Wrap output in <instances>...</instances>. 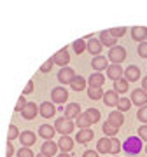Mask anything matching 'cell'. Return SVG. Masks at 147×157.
I'll return each mask as SVG.
<instances>
[{"instance_id":"22","label":"cell","mask_w":147,"mask_h":157,"mask_svg":"<svg viewBox=\"0 0 147 157\" xmlns=\"http://www.w3.org/2000/svg\"><path fill=\"white\" fill-rule=\"evenodd\" d=\"M131 39L137 42H147V28L145 26H133L131 28Z\"/></svg>"},{"instance_id":"4","label":"cell","mask_w":147,"mask_h":157,"mask_svg":"<svg viewBox=\"0 0 147 157\" xmlns=\"http://www.w3.org/2000/svg\"><path fill=\"white\" fill-rule=\"evenodd\" d=\"M68 100V91L63 87V86H58L51 91V103H65Z\"/></svg>"},{"instance_id":"27","label":"cell","mask_w":147,"mask_h":157,"mask_svg":"<svg viewBox=\"0 0 147 157\" xmlns=\"http://www.w3.org/2000/svg\"><path fill=\"white\" fill-rule=\"evenodd\" d=\"M84 113L88 115V119H89L91 124L100 122V119H102V113H100V110H98V108H88Z\"/></svg>"},{"instance_id":"30","label":"cell","mask_w":147,"mask_h":157,"mask_svg":"<svg viewBox=\"0 0 147 157\" xmlns=\"http://www.w3.org/2000/svg\"><path fill=\"white\" fill-rule=\"evenodd\" d=\"M102 131L105 133V136H107V138H114V136L117 135V131H119V129H117V128H114L112 124L105 122V124L102 126Z\"/></svg>"},{"instance_id":"6","label":"cell","mask_w":147,"mask_h":157,"mask_svg":"<svg viewBox=\"0 0 147 157\" xmlns=\"http://www.w3.org/2000/svg\"><path fill=\"white\" fill-rule=\"evenodd\" d=\"M58 80H60V84L65 86V84H70L74 80V77H75V72H74V68L70 67H63L60 72H58Z\"/></svg>"},{"instance_id":"38","label":"cell","mask_w":147,"mask_h":157,"mask_svg":"<svg viewBox=\"0 0 147 157\" xmlns=\"http://www.w3.org/2000/svg\"><path fill=\"white\" fill-rule=\"evenodd\" d=\"M109 32H110V35H112V37H116V39H117V37H123V35L126 33V28H125V26H119V28H110Z\"/></svg>"},{"instance_id":"16","label":"cell","mask_w":147,"mask_h":157,"mask_svg":"<svg viewBox=\"0 0 147 157\" xmlns=\"http://www.w3.org/2000/svg\"><path fill=\"white\" fill-rule=\"evenodd\" d=\"M74 143H75V141H74L72 136H62L56 145H58V150H62L63 154H68V152L74 148Z\"/></svg>"},{"instance_id":"29","label":"cell","mask_w":147,"mask_h":157,"mask_svg":"<svg viewBox=\"0 0 147 157\" xmlns=\"http://www.w3.org/2000/svg\"><path fill=\"white\" fill-rule=\"evenodd\" d=\"M75 122H77V128H79V129H88V128L91 126L89 119H88V115H86L84 112L77 115V119H75Z\"/></svg>"},{"instance_id":"12","label":"cell","mask_w":147,"mask_h":157,"mask_svg":"<svg viewBox=\"0 0 147 157\" xmlns=\"http://www.w3.org/2000/svg\"><path fill=\"white\" fill-rule=\"evenodd\" d=\"M93 138H95V131L91 128H88V129H81L79 133L75 135V140L74 141H77V143H89Z\"/></svg>"},{"instance_id":"18","label":"cell","mask_w":147,"mask_h":157,"mask_svg":"<svg viewBox=\"0 0 147 157\" xmlns=\"http://www.w3.org/2000/svg\"><path fill=\"white\" fill-rule=\"evenodd\" d=\"M107 77L110 78V80H119V78H123V67L121 65H109L107 67Z\"/></svg>"},{"instance_id":"17","label":"cell","mask_w":147,"mask_h":157,"mask_svg":"<svg viewBox=\"0 0 147 157\" xmlns=\"http://www.w3.org/2000/svg\"><path fill=\"white\" fill-rule=\"evenodd\" d=\"M103 103L105 107H117L119 103V94L116 91H103Z\"/></svg>"},{"instance_id":"31","label":"cell","mask_w":147,"mask_h":157,"mask_svg":"<svg viewBox=\"0 0 147 157\" xmlns=\"http://www.w3.org/2000/svg\"><path fill=\"white\" fill-rule=\"evenodd\" d=\"M119 152H121V141L114 136V138H110V150H109V154H112V155H119Z\"/></svg>"},{"instance_id":"33","label":"cell","mask_w":147,"mask_h":157,"mask_svg":"<svg viewBox=\"0 0 147 157\" xmlns=\"http://www.w3.org/2000/svg\"><path fill=\"white\" fill-rule=\"evenodd\" d=\"M72 47H74V51H75L77 54L84 52V51H86V40H84V39H77V40L72 44Z\"/></svg>"},{"instance_id":"23","label":"cell","mask_w":147,"mask_h":157,"mask_svg":"<svg viewBox=\"0 0 147 157\" xmlns=\"http://www.w3.org/2000/svg\"><path fill=\"white\" fill-rule=\"evenodd\" d=\"M91 67H93L96 72L100 73L102 70H107L109 59H107L105 56H102V54H100V56H95V58H93V61H91Z\"/></svg>"},{"instance_id":"42","label":"cell","mask_w":147,"mask_h":157,"mask_svg":"<svg viewBox=\"0 0 147 157\" xmlns=\"http://www.w3.org/2000/svg\"><path fill=\"white\" fill-rule=\"evenodd\" d=\"M25 105H26V98H25V96H19V100H18V105H16V108H14V110H16V112H21Z\"/></svg>"},{"instance_id":"15","label":"cell","mask_w":147,"mask_h":157,"mask_svg":"<svg viewBox=\"0 0 147 157\" xmlns=\"http://www.w3.org/2000/svg\"><path fill=\"white\" fill-rule=\"evenodd\" d=\"M19 141H21V145L23 147H32V145H35V140H37V136H35V133L34 131H23V133H19Z\"/></svg>"},{"instance_id":"19","label":"cell","mask_w":147,"mask_h":157,"mask_svg":"<svg viewBox=\"0 0 147 157\" xmlns=\"http://www.w3.org/2000/svg\"><path fill=\"white\" fill-rule=\"evenodd\" d=\"M79 113H82L79 103H68L67 107H65V117L70 119V121L77 119V115H79Z\"/></svg>"},{"instance_id":"25","label":"cell","mask_w":147,"mask_h":157,"mask_svg":"<svg viewBox=\"0 0 147 157\" xmlns=\"http://www.w3.org/2000/svg\"><path fill=\"white\" fill-rule=\"evenodd\" d=\"M109 150H110V138L103 136L96 141V152L98 154H109Z\"/></svg>"},{"instance_id":"40","label":"cell","mask_w":147,"mask_h":157,"mask_svg":"<svg viewBox=\"0 0 147 157\" xmlns=\"http://www.w3.org/2000/svg\"><path fill=\"white\" fill-rule=\"evenodd\" d=\"M53 65H54V63H53V58H49V59H47V61H46L44 65H42V67H40V72H42V73H47V72H51Z\"/></svg>"},{"instance_id":"41","label":"cell","mask_w":147,"mask_h":157,"mask_svg":"<svg viewBox=\"0 0 147 157\" xmlns=\"http://www.w3.org/2000/svg\"><path fill=\"white\" fill-rule=\"evenodd\" d=\"M138 56L147 58V42H140L138 44Z\"/></svg>"},{"instance_id":"46","label":"cell","mask_w":147,"mask_h":157,"mask_svg":"<svg viewBox=\"0 0 147 157\" xmlns=\"http://www.w3.org/2000/svg\"><path fill=\"white\" fill-rule=\"evenodd\" d=\"M140 89L147 91V77H144V78H142V87H140Z\"/></svg>"},{"instance_id":"49","label":"cell","mask_w":147,"mask_h":157,"mask_svg":"<svg viewBox=\"0 0 147 157\" xmlns=\"http://www.w3.org/2000/svg\"><path fill=\"white\" fill-rule=\"evenodd\" d=\"M145 154H147V147H145Z\"/></svg>"},{"instance_id":"2","label":"cell","mask_w":147,"mask_h":157,"mask_svg":"<svg viewBox=\"0 0 147 157\" xmlns=\"http://www.w3.org/2000/svg\"><path fill=\"white\" fill-rule=\"evenodd\" d=\"M54 131L56 133H62V136H70V133H74V128H75V122L70 121L67 117H62V119H56L54 121Z\"/></svg>"},{"instance_id":"36","label":"cell","mask_w":147,"mask_h":157,"mask_svg":"<svg viewBox=\"0 0 147 157\" xmlns=\"http://www.w3.org/2000/svg\"><path fill=\"white\" fill-rule=\"evenodd\" d=\"M137 119H138L140 122L147 124V105H145V107L138 108V112H137Z\"/></svg>"},{"instance_id":"13","label":"cell","mask_w":147,"mask_h":157,"mask_svg":"<svg viewBox=\"0 0 147 157\" xmlns=\"http://www.w3.org/2000/svg\"><path fill=\"white\" fill-rule=\"evenodd\" d=\"M103 82H105V77H103L102 73L95 72V73H91V77L88 78V82H86V84H89L91 89H102Z\"/></svg>"},{"instance_id":"24","label":"cell","mask_w":147,"mask_h":157,"mask_svg":"<svg viewBox=\"0 0 147 157\" xmlns=\"http://www.w3.org/2000/svg\"><path fill=\"white\" fill-rule=\"evenodd\" d=\"M39 135L44 138V140H51L53 136L56 135V131L51 124H40L39 126Z\"/></svg>"},{"instance_id":"10","label":"cell","mask_w":147,"mask_h":157,"mask_svg":"<svg viewBox=\"0 0 147 157\" xmlns=\"http://www.w3.org/2000/svg\"><path fill=\"white\" fill-rule=\"evenodd\" d=\"M39 113H40L44 119L54 117V113H56V107H54V103H51V101H44V103H40Z\"/></svg>"},{"instance_id":"32","label":"cell","mask_w":147,"mask_h":157,"mask_svg":"<svg viewBox=\"0 0 147 157\" xmlns=\"http://www.w3.org/2000/svg\"><path fill=\"white\" fill-rule=\"evenodd\" d=\"M131 108V101H130V98H119V103H117V110L121 113L123 112H128Z\"/></svg>"},{"instance_id":"8","label":"cell","mask_w":147,"mask_h":157,"mask_svg":"<svg viewBox=\"0 0 147 157\" xmlns=\"http://www.w3.org/2000/svg\"><path fill=\"white\" fill-rule=\"evenodd\" d=\"M123 78L128 80V82H137L140 78V68L135 67V65H130L128 68L123 70Z\"/></svg>"},{"instance_id":"7","label":"cell","mask_w":147,"mask_h":157,"mask_svg":"<svg viewBox=\"0 0 147 157\" xmlns=\"http://www.w3.org/2000/svg\"><path fill=\"white\" fill-rule=\"evenodd\" d=\"M53 63L58 65V67H62V68L63 67H68V63H70V54H68V51L65 49V47L60 49L56 54L53 56Z\"/></svg>"},{"instance_id":"47","label":"cell","mask_w":147,"mask_h":157,"mask_svg":"<svg viewBox=\"0 0 147 157\" xmlns=\"http://www.w3.org/2000/svg\"><path fill=\"white\" fill-rule=\"evenodd\" d=\"M56 157H70V154H63V152H62V154H58Z\"/></svg>"},{"instance_id":"26","label":"cell","mask_w":147,"mask_h":157,"mask_svg":"<svg viewBox=\"0 0 147 157\" xmlns=\"http://www.w3.org/2000/svg\"><path fill=\"white\" fill-rule=\"evenodd\" d=\"M70 87H72V91H84L86 87V78L84 77H81V75H75L74 77V80L70 82Z\"/></svg>"},{"instance_id":"39","label":"cell","mask_w":147,"mask_h":157,"mask_svg":"<svg viewBox=\"0 0 147 157\" xmlns=\"http://www.w3.org/2000/svg\"><path fill=\"white\" fill-rule=\"evenodd\" d=\"M137 133H138V138H140V140L147 141V124H142Z\"/></svg>"},{"instance_id":"37","label":"cell","mask_w":147,"mask_h":157,"mask_svg":"<svg viewBox=\"0 0 147 157\" xmlns=\"http://www.w3.org/2000/svg\"><path fill=\"white\" fill-rule=\"evenodd\" d=\"M16 157H34V152H32V148H28V147H21V148L16 152Z\"/></svg>"},{"instance_id":"35","label":"cell","mask_w":147,"mask_h":157,"mask_svg":"<svg viewBox=\"0 0 147 157\" xmlns=\"http://www.w3.org/2000/svg\"><path fill=\"white\" fill-rule=\"evenodd\" d=\"M19 136V129L14 126V124H11L9 126V133H7V141H12L14 138H18Z\"/></svg>"},{"instance_id":"44","label":"cell","mask_w":147,"mask_h":157,"mask_svg":"<svg viewBox=\"0 0 147 157\" xmlns=\"http://www.w3.org/2000/svg\"><path fill=\"white\" fill-rule=\"evenodd\" d=\"M30 93H34V80H30L25 87V91H23V94H30Z\"/></svg>"},{"instance_id":"28","label":"cell","mask_w":147,"mask_h":157,"mask_svg":"<svg viewBox=\"0 0 147 157\" xmlns=\"http://www.w3.org/2000/svg\"><path fill=\"white\" fill-rule=\"evenodd\" d=\"M112 91H116V93H126V91H130V82L125 80V78H119V80L114 82V89Z\"/></svg>"},{"instance_id":"20","label":"cell","mask_w":147,"mask_h":157,"mask_svg":"<svg viewBox=\"0 0 147 157\" xmlns=\"http://www.w3.org/2000/svg\"><path fill=\"white\" fill-rule=\"evenodd\" d=\"M56 152H58V145L53 140H46L42 143V147H40V154H44L47 157H53Z\"/></svg>"},{"instance_id":"3","label":"cell","mask_w":147,"mask_h":157,"mask_svg":"<svg viewBox=\"0 0 147 157\" xmlns=\"http://www.w3.org/2000/svg\"><path fill=\"white\" fill-rule=\"evenodd\" d=\"M107 59L112 65H121V63L126 59V49L123 45H114L109 49V54H107Z\"/></svg>"},{"instance_id":"14","label":"cell","mask_w":147,"mask_h":157,"mask_svg":"<svg viewBox=\"0 0 147 157\" xmlns=\"http://www.w3.org/2000/svg\"><path fill=\"white\" fill-rule=\"evenodd\" d=\"M109 124H112L114 128H121L123 124H125V115L119 112V110H112V112L109 113V119H107Z\"/></svg>"},{"instance_id":"43","label":"cell","mask_w":147,"mask_h":157,"mask_svg":"<svg viewBox=\"0 0 147 157\" xmlns=\"http://www.w3.org/2000/svg\"><path fill=\"white\" fill-rule=\"evenodd\" d=\"M14 152H16V150H14L12 143H11V141H7V147H6V154H7V157H12V155H14Z\"/></svg>"},{"instance_id":"21","label":"cell","mask_w":147,"mask_h":157,"mask_svg":"<svg viewBox=\"0 0 147 157\" xmlns=\"http://www.w3.org/2000/svg\"><path fill=\"white\" fill-rule=\"evenodd\" d=\"M100 44L105 45V47H114V45H117L116 42H117V39L116 37H112L110 35V32L109 30H103V32H100Z\"/></svg>"},{"instance_id":"50","label":"cell","mask_w":147,"mask_h":157,"mask_svg":"<svg viewBox=\"0 0 147 157\" xmlns=\"http://www.w3.org/2000/svg\"><path fill=\"white\" fill-rule=\"evenodd\" d=\"M112 157H119V155H112Z\"/></svg>"},{"instance_id":"5","label":"cell","mask_w":147,"mask_h":157,"mask_svg":"<svg viewBox=\"0 0 147 157\" xmlns=\"http://www.w3.org/2000/svg\"><path fill=\"white\" fill-rule=\"evenodd\" d=\"M130 101L133 103V105H137V107H145L147 105V93L144 89H133L131 91V98Z\"/></svg>"},{"instance_id":"45","label":"cell","mask_w":147,"mask_h":157,"mask_svg":"<svg viewBox=\"0 0 147 157\" xmlns=\"http://www.w3.org/2000/svg\"><path fill=\"white\" fill-rule=\"evenodd\" d=\"M82 157H98V152L96 150H84L82 152Z\"/></svg>"},{"instance_id":"48","label":"cell","mask_w":147,"mask_h":157,"mask_svg":"<svg viewBox=\"0 0 147 157\" xmlns=\"http://www.w3.org/2000/svg\"><path fill=\"white\" fill-rule=\"evenodd\" d=\"M35 157H47V155H44V154H37Z\"/></svg>"},{"instance_id":"11","label":"cell","mask_w":147,"mask_h":157,"mask_svg":"<svg viewBox=\"0 0 147 157\" xmlns=\"http://www.w3.org/2000/svg\"><path fill=\"white\" fill-rule=\"evenodd\" d=\"M86 51L89 52V54H93V56H100V52L103 51V45L100 44V40L98 39H88V42H86Z\"/></svg>"},{"instance_id":"1","label":"cell","mask_w":147,"mask_h":157,"mask_svg":"<svg viewBox=\"0 0 147 157\" xmlns=\"http://www.w3.org/2000/svg\"><path fill=\"white\" fill-rule=\"evenodd\" d=\"M121 148H125L126 154H130V155H137V154H140L142 152V140L138 136H128L123 143H121Z\"/></svg>"},{"instance_id":"34","label":"cell","mask_w":147,"mask_h":157,"mask_svg":"<svg viewBox=\"0 0 147 157\" xmlns=\"http://www.w3.org/2000/svg\"><path fill=\"white\" fill-rule=\"evenodd\" d=\"M88 96H89V100H93V101L102 100V98H103V89H91V87H89Z\"/></svg>"},{"instance_id":"9","label":"cell","mask_w":147,"mask_h":157,"mask_svg":"<svg viewBox=\"0 0 147 157\" xmlns=\"http://www.w3.org/2000/svg\"><path fill=\"white\" fill-rule=\"evenodd\" d=\"M39 113V107L35 105V101H26V105L23 107L21 110V115L26 121H32V119H35V115Z\"/></svg>"}]
</instances>
